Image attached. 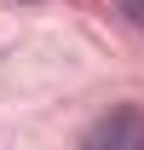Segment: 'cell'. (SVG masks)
<instances>
[{
    "instance_id": "cell-1",
    "label": "cell",
    "mask_w": 144,
    "mask_h": 150,
    "mask_svg": "<svg viewBox=\"0 0 144 150\" xmlns=\"http://www.w3.org/2000/svg\"><path fill=\"white\" fill-rule=\"evenodd\" d=\"M87 150H115V144H144V115L138 110H115V115H104V121H92L87 127V139H81Z\"/></svg>"
},
{
    "instance_id": "cell-2",
    "label": "cell",
    "mask_w": 144,
    "mask_h": 150,
    "mask_svg": "<svg viewBox=\"0 0 144 150\" xmlns=\"http://www.w3.org/2000/svg\"><path fill=\"white\" fill-rule=\"evenodd\" d=\"M115 12H121L133 29H144V0H115Z\"/></svg>"
}]
</instances>
